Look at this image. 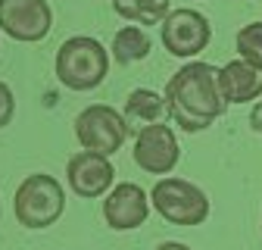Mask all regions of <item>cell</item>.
I'll list each match as a JSON object with an SVG mask.
<instances>
[{
    "mask_svg": "<svg viewBox=\"0 0 262 250\" xmlns=\"http://www.w3.org/2000/svg\"><path fill=\"white\" fill-rule=\"evenodd\" d=\"M113 56L119 66H131V62H141L150 56L153 50V41L150 35L141 28V25H125L122 31H116V38H113Z\"/></svg>",
    "mask_w": 262,
    "mask_h": 250,
    "instance_id": "obj_13",
    "label": "cell"
},
{
    "mask_svg": "<svg viewBox=\"0 0 262 250\" xmlns=\"http://www.w3.org/2000/svg\"><path fill=\"white\" fill-rule=\"evenodd\" d=\"M166 107H169V119L178 129L190 135L206 132L228 110V100L219 91V69L203 59L184 62L166 85Z\"/></svg>",
    "mask_w": 262,
    "mask_h": 250,
    "instance_id": "obj_1",
    "label": "cell"
},
{
    "mask_svg": "<svg viewBox=\"0 0 262 250\" xmlns=\"http://www.w3.org/2000/svg\"><path fill=\"white\" fill-rule=\"evenodd\" d=\"M159 38L162 47H166L172 56L178 59H190L200 50L209 47L212 41V25L200 10H190V7H178L172 10L159 25Z\"/></svg>",
    "mask_w": 262,
    "mask_h": 250,
    "instance_id": "obj_6",
    "label": "cell"
},
{
    "mask_svg": "<svg viewBox=\"0 0 262 250\" xmlns=\"http://www.w3.org/2000/svg\"><path fill=\"white\" fill-rule=\"evenodd\" d=\"M150 203L153 210L172 225H203L209 219V197L200 184L187 178L162 175L150 187Z\"/></svg>",
    "mask_w": 262,
    "mask_h": 250,
    "instance_id": "obj_4",
    "label": "cell"
},
{
    "mask_svg": "<svg viewBox=\"0 0 262 250\" xmlns=\"http://www.w3.org/2000/svg\"><path fill=\"white\" fill-rule=\"evenodd\" d=\"M234 50L241 59L253 62V66L262 69V22H250L237 31V38H234Z\"/></svg>",
    "mask_w": 262,
    "mask_h": 250,
    "instance_id": "obj_15",
    "label": "cell"
},
{
    "mask_svg": "<svg viewBox=\"0 0 262 250\" xmlns=\"http://www.w3.org/2000/svg\"><path fill=\"white\" fill-rule=\"evenodd\" d=\"M156 250H190V247L181 241H162V244H156Z\"/></svg>",
    "mask_w": 262,
    "mask_h": 250,
    "instance_id": "obj_18",
    "label": "cell"
},
{
    "mask_svg": "<svg viewBox=\"0 0 262 250\" xmlns=\"http://www.w3.org/2000/svg\"><path fill=\"white\" fill-rule=\"evenodd\" d=\"M53 28V10L47 0H4L0 4V31L19 44H38Z\"/></svg>",
    "mask_w": 262,
    "mask_h": 250,
    "instance_id": "obj_7",
    "label": "cell"
},
{
    "mask_svg": "<svg viewBox=\"0 0 262 250\" xmlns=\"http://www.w3.org/2000/svg\"><path fill=\"white\" fill-rule=\"evenodd\" d=\"M250 129L256 132V135H262V100L253 107V113H250Z\"/></svg>",
    "mask_w": 262,
    "mask_h": 250,
    "instance_id": "obj_17",
    "label": "cell"
},
{
    "mask_svg": "<svg viewBox=\"0 0 262 250\" xmlns=\"http://www.w3.org/2000/svg\"><path fill=\"white\" fill-rule=\"evenodd\" d=\"M53 72L59 78L62 88L69 91H94L100 88L110 75V53L106 47L91 38V35H75V38H66L56 50L53 59Z\"/></svg>",
    "mask_w": 262,
    "mask_h": 250,
    "instance_id": "obj_2",
    "label": "cell"
},
{
    "mask_svg": "<svg viewBox=\"0 0 262 250\" xmlns=\"http://www.w3.org/2000/svg\"><path fill=\"white\" fill-rule=\"evenodd\" d=\"M66 181H69L75 197L97 200L110 194V187L116 181V169L110 163V156L94 153V150H78L66 163Z\"/></svg>",
    "mask_w": 262,
    "mask_h": 250,
    "instance_id": "obj_9",
    "label": "cell"
},
{
    "mask_svg": "<svg viewBox=\"0 0 262 250\" xmlns=\"http://www.w3.org/2000/svg\"><path fill=\"white\" fill-rule=\"evenodd\" d=\"M0 4H4V0H0Z\"/></svg>",
    "mask_w": 262,
    "mask_h": 250,
    "instance_id": "obj_19",
    "label": "cell"
},
{
    "mask_svg": "<svg viewBox=\"0 0 262 250\" xmlns=\"http://www.w3.org/2000/svg\"><path fill=\"white\" fill-rule=\"evenodd\" d=\"M75 138H78L81 150L113 156L116 150H122V144L128 138V119H125V113H119L110 103L84 107L75 116Z\"/></svg>",
    "mask_w": 262,
    "mask_h": 250,
    "instance_id": "obj_5",
    "label": "cell"
},
{
    "mask_svg": "<svg viewBox=\"0 0 262 250\" xmlns=\"http://www.w3.org/2000/svg\"><path fill=\"white\" fill-rule=\"evenodd\" d=\"M219 91L222 97L231 103H250L262 97V69L247 59H231L219 69Z\"/></svg>",
    "mask_w": 262,
    "mask_h": 250,
    "instance_id": "obj_11",
    "label": "cell"
},
{
    "mask_svg": "<svg viewBox=\"0 0 262 250\" xmlns=\"http://www.w3.org/2000/svg\"><path fill=\"white\" fill-rule=\"evenodd\" d=\"M162 116H169V107H166V94H156L150 88H135L125 100V119L128 125H153V122H162Z\"/></svg>",
    "mask_w": 262,
    "mask_h": 250,
    "instance_id": "obj_12",
    "label": "cell"
},
{
    "mask_svg": "<svg viewBox=\"0 0 262 250\" xmlns=\"http://www.w3.org/2000/svg\"><path fill=\"white\" fill-rule=\"evenodd\" d=\"M62 210H66V191H62V184L47 172H31L16 187L13 213H16V222L22 228H28V232L56 225Z\"/></svg>",
    "mask_w": 262,
    "mask_h": 250,
    "instance_id": "obj_3",
    "label": "cell"
},
{
    "mask_svg": "<svg viewBox=\"0 0 262 250\" xmlns=\"http://www.w3.org/2000/svg\"><path fill=\"white\" fill-rule=\"evenodd\" d=\"M131 153H135L138 169H144L147 175H172V169L181 160L178 138L172 132V125H166V122H153V125L138 129Z\"/></svg>",
    "mask_w": 262,
    "mask_h": 250,
    "instance_id": "obj_8",
    "label": "cell"
},
{
    "mask_svg": "<svg viewBox=\"0 0 262 250\" xmlns=\"http://www.w3.org/2000/svg\"><path fill=\"white\" fill-rule=\"evenodd\" d=\"M113 10L135 25H162L172 13V0H113Z\"/></svg>",
    "mask_w": 262,
    "mask_h": 250,
    "instance_id": "obj_14",
    "label": "cell"
},
{
    "mask_svg": "<svg viewBox=\"0 0 262 250\" xmlns=\"http://www.w3.org/2000/svg\"><path fill=\"white\" fill-rule=\"evenodd\" d=\"M150 200H147V191L135 181H122V184H113L110 194L103 197V219L113 232H135L147 222L150 216Z\"/></svg>",
    "mask_w": 262,
    "mask_h": 250,
    "instance_id": "obj_10",
    "label": "cell"
},
{
    "mask_svg": "<svg viewBox=\"0 0 262 250\" xmlns=\"http://www.w3.org/2000/svg\"><path fill=\"white\" fill-rule=\"evenodd\" d=\"M16 116V97H13V88L7 81H0V129H7Z\"/></svg>",
    "mask_w": 262,
    "mask_h": 250,
    "instance_id": "obj_16",
    "label": "cell"
}]
</instances>
